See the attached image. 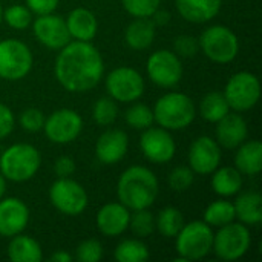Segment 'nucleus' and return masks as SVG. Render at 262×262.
<instances>
[{
    "instance_id": "obj_7",
    "label": "nucleus",
    "mask_w": 262,
    "mask_h": 262,
    "mask_svg": "<svg viewBox=\"0 0 262 262\" xmlns=\"http://www.w3.org/2000/svg\"><path fill=\"white\" fill-rule=\"evenodd\" d=\"M252 246V235L249 226L243 223H229L218 229L213 233V247L215 255L223 261H238L241 259Z\"/></svg>"
},
{
    "instance_id": "obj_8",
    "label": "nucleus",
    "mask_w": 262,
    "mask_h": 262,
    "mask_svg": "<svg viewBox=\"0 0 262 262\" xmlns=\"http://www.w3.org/2000/svg\"><path fill=\"white\" fill-rule=\"evenodd\" d=\"M34 57L26 43L17 38L0 41V78L6 81H18L32 69Z\"/></svg>"
},
{
    "instance_id": "obj_14",
    "label": "nucleus",
    "mask_w": 262,
    "mask_h": 262,
    "mask_svg": "<svg viewBox=\"0 0 262 262\" xmlns=\"http://www.w3.org/2000/svg\"><path fill=\"white\" fill-rule=\"evenodd\" d=\"M140 149L144 158L154 164H166L173 160L177 154V143L170 130L163 127H147L140 138Z\"/></svg>"
},
{
    "instance_id": "obj_26",
    "label": "nucleus",
    "mask_w": 262,
    "mask_h": 262,
    "mask_svg": "<svg viewBox=\"0 0 262 262\" xmlns=\"http://www.w3.org/2000/svg\"><path fill=\"white\" fill-rule=\"evenodd\" d=\"M210 186L213 192L221 198H230L241 192L243 189V175L236 167H218L212 173Z\"/></svg>"
},
{
    "instance_id": "obj_46",
    "label": "nucleus",
    "mask_w": 262,
    "mask_h": 262,
    "mask_svg": "<svg viewBox=\"0 0 262 262\" xmlns=\"http://www.w3.org/2000/svg\"><path fill=\"white\" fill-rule=\"evenodd\" d=\"M5 193H6V180H5V177L0 173V200L5 196Z\"/></svg>"
},
{
    "instance_id": "obj_35",
    "label": "nucleus",
    "mask_w": 262,
    "mask_h": 262,
    "mask_svg": "<svg viewBox=\"0 0 262 262\" xmlns=\"http://www.w3.org/2000/svg\"><path fill=\"white\" fill-rule=\"evenodd\" d=\"M3 20L12 29L23 31L32 23V12L26 5H11L3 11Z\"/></svg>"
},
{
    "instance_id": "obj_41",
    "label": "nucleus",
    "mask_w": 262,
    "mask_h": 262,
    "mask_svg": "<svg viewBox=\"0 0 262 262\" xmlns=\"http://www.w3.org/2000/svg\"><path fill=\"white\" fill-rule=\"evenodd\" d=\"M14 126H15V117L12 111L6 104L0 103V140L6 138L14 130Z\"/></svg>"
},
{
    "instance_id": "obj_6",
    "label": "nucleus",
    "mask_w": 262,
    "mask_h": 262,
    "mask_svg": "<svg viewBox=\"0 0 262 262\" xmlns=\"http://www.w3.org/2000/svg\"><path fill=\"white\" fill-rule=\"evenodd\" d=\"M200 49L213 63L227 64L232 63L239 54L238 35L224 25H213L204 29L198 38Z\"/></svg>"
},
{
    "instance_id": "obj_40",
    "label": "nucleus",
    "mask_w": 262,
    "mask_h": 262,
    "mask_svg": "<svg viewBox=\"0 0 262 262\" xmlns=\"http://www.w3.org/2000/svg\"><path fill=\"white\" fill-rule=\"evenodd\" d=\"M173 52L180 58H193L200 52V41L193 35H178L173 40Z\"/></svg>"
},
{
    "instance_id": "obj_21",
    "label": "nucleus",
    "mask_w": 262,
    "mask_h": 262,
    "mask_svg": "<svg viewBox=\"0 0 262 262\" xmlns=\"http://www.w3.org/2000/svg\"><path fill=\"white\" fill-rule=\"evenodd\" d=\"M69 35L72 40L78 41H92L98 31V21L92 11L86 8L72 9L64 18Z\"/></svg>"
},
{
    "instance_id": "obj_1",
    "label": "nucleus",
    "mask_w": 262,
    "mask_h": 262,
    "mask_svg": "<svg viewBox=\"0 0 262 262\" xmlns=\"http://www.w3.org/2000/svg\"><path fill=\"white\" fill-rule=\"evenodd\" d=\"M54 74L68 92L83 94L98 86L104 74V61L91 41L71 40L58 51Z\"/></svg>"
},
{
    "instance_id": "obj_20",
    "label": "nucleus",
    "mask_w": 262,
    "mask_h": 262,
    "mask_svg": "<svg viewBox=\"0 0 262 262\" xmlns=\"http://www.w3.org/2000/svg\"><path fill=\"white\" fill-rule=\"evenodd\" d=\"M249 137L247 121L241 112H229L216 123V141L221 147L236 149Z\"/></svg>"
},
{
    "instance_id": "obj_12",
    "label": "nucleus",
    "mask_w": 262,
    "mask_h": 262,
    "mask_svg": "<svg viewBox=\"0 0 262 262\" xmlns=\"http://www.w3.org/2000/svg\"><path fill=\"white\" fill-rule=\"evenodd\" d=\"M149 80L163 89H172L183 78L181 58L169 49H160L149 55L146 63Z\"/></svg>"
},
{
    "instance_id": "obj_39",
    "label": "nucleus",
    "mask_w": 262,
    "mask_h": 262,
    "mask_svg": "<svg viewBox=\"0 0 262 262\" xmlns=\"http://www.w3.org/2000/svg\"><path fill=\"white\" fill-rule=\"evenodd\" d=\"M45 114L40 109L35 107H28L25 109L20 117H18V123L21 126L23 130L29 132V134H35L43 130V124H45Z\"/></svg>"
},
{
    "instance_id": "obj_5",
    "label": "nucleus",
    "mask_w": 262,
    "mask_h": 262,
    "mask_svg": "<svg viewBox=\"0 0 262 262\" xmlns=\"http://www.w3.org/2000/svg\"><path fill=\"white\" fill-rule=\"evenodd\" d=\"M175 239V249L178 253L177 261H200L212 252L213 229L204 221L184 223Z\"/></svg>"
},
{
    "instance_id": "obj_10",
    "label": "nucleus",
    "mask_w": 262,
    "mask_h": 262,
    "mask_svg": "<svg viewBox=\"0 0 262 262\" xmlns=\"http://www.w3.org/2000/svg\"><path fill=\"white\" fill-rule=\"evenodd\" d=\"M51 204L66 216H78L88 207V193L84 187L71 178H58L49 187Z\"/></svg>"
},
{
    "instance_id": "obj_24",
    "label": "nucleus",
    "mask_w": 262,
    "mask_h": 262,
    "mask_svg": "<svg viewBox=\"0 0 262 262\" xmlns=\"http://www.w3.org/2000/svg\"><path fill=\"white\" fill-rule=\"evenodd\" d=\"M157 26L150 18H135L124 29V41L134 51H146L152 46Z\"/></svg>"
},
{
    "instance_id": "obj_27",
    "label": "nucleus",
    "mask_w": 262,
    "mask_h": 262,
    "mask_svg": "<svg viewBox=\"0 0 262 262\" xmlns=\"http://www.w3.org/2000/svg\"><path fill=\"white\" fill-rule=\"evenodd\" d=\"M8 258L12 262H40L43 259L41 246L28 235H15L8 244Z\"/></svg>"
},
{
    "instance_id": "obj_38",
    "label": "nucleus",
    "mask_w": 262,
    "mask_h": 262,
    "mask_svg": "<svg viewBox=\"0 0 262 262\" xmlns=\"http://www.w3.org/2000/svg\"><path fill=\"white\" fill-rule=\"evenodd\" d=\"M103 246L98 239H84L75 250V259L80 262H98L103 258Z\"/></svg>"
},
{
    "instance_id": "obj_16",
    "label": "nucleus",
    "mask_w": 262,
    "mask_h": 262,
    "mask_svg": "<svg viewBox=\"0 0 262 262\" xmlns=\"http://www.w3.org/2000/svg\"><path fill=\"white\" fill-rule=\"evenodd\" d=\"M221 146L209 135L195 138L189 147V167L198 175H210L221 164Z\"/></svg>"
},
{
    "instance_id": "obj_18",
    "label": "nucleus",
    "mask_w": 262,
    "mask_h": 262,
    "mask_svg": "<svg viewBox=\"0 0 262 262\" xmlns=\"http://www.w3.org/2000/svg\"><path fill=\"white\" fill-rule=\"evenodd\" d=\"M129 149V137L124 130L107 129L104 130L95 144V155L103 164H117L120 163Z\"/></svg>"
},
{
    "instance_id": "obj_11",
    "label": "nucleus",
    "mask_w": 262,
    "mask_h": 262,
    "mask_svg": "<svg viewBox=\"0 0 262 262\" xmlns=\"http://www.w3.org/2000/svg\"><path fill=\"white\" fill-rule=\"evenodd\" d=\"M106 91L111 98L117 103H134L138 101L144 94L143 75L129 66H120L109 72L106 77Z\"/></svg>"
},
{
    "instance_id": "obj_47",
    "label": "nucleus",
    "mask_w": 262,
    "mask_h": 262,
    "mask_svg": "<svg viewBox=\"0 0 262 262\" xmlns=\"http://www.w3.org/2000/svg\"><path fill=\"white\" fill-rule=\"evenodd\" d=\"M2 20H3V6L0 3V23H2Z\"/></svg>"
},
{
    "instance_id": "obj_45",
    "label": "nucleus",
    "mask_w": 262,
    "mask_h": 262,
    "mask_svg": "<svg viewBox=\"0 0 262 262\" xmlns=\"http://www.w3.org/2000/svg\"><path fill=\"white\" fill-rule=\"evenodd\" d=\"M49 261L72 262L74 261V256H72V255H69V253H68V252H64V250H58V252H55V253H52V255H51Z\"/></svg>"
},
{
    "instance_id": "obj_37",
    "label": "nucleus",
    "mask_w": 262,
    "mask_h": 262,
    "mask_svg": "<svg viewBox=\"0 0 262 262\" xmlns=\"http://www.w3.org/2000/svg\"><path fill=\"white\" fill-rule=\"evenodd\" d=\"M195 181V172L189 166H178L169 173V186L172 190L181 193L192 187Z\"/></svg>"
},
{
    "instance_id": "obj_34",
    "label": "nucleus",
    "mask_w": 262,
    "mask_h": 262,
    "mask_svg": "<svg viewBox=\"0 0 262 262\" xmlns=\"http://www.w3.org/2000/svg\"><path fill=\"white\" fill-rule=\"evenodd\" d=\"M129 229L137 238H147L155 232V216L149 212V209L132 210Z\"/></svg>"
},
{
    "instance_id": "obj_43",
    "label": "nucleus",
    "mask_w": 262,
    "mask_h": 262,
    "mask_svg": "<svg viewBox=\"0 0 262 262\" xmlns=\"http://www.w3.org/2000/svg\"><path fill=\"white\" fill-rule=\"evenodd\" d=\"M75 161L68 155L58 157L54 163V172L58 178H71L75 173Z\"/></svg>"
},
{
    "instance_id": "obj_44",
    "label": "nucleus",
    "mask_w": 262,
    "mask_h": 262,
    "mask_svg": "<svg viewBox=\"0 0 262 262\" xmlns=\"http://www.w3.org/2000/svg\"><path fill=\"white\" fill-rule=\"evenodd\" d=\"M150 20L154 21L155 26H164V25H167V23L170 21V12H169V11H163V9L158 8V9L152 14Z\"/></svg>"
},
{
    "instance_id": "obj_30",
    "label": "nucleus",
    "mask_w": 262,
    "mask_h": 262,
    "mask_svg": "<svg viewBox=\"0 0 262 262\" xmlns=\"http://www.w3.org/2000/svg\"><path fill=\"white\" fill-rule=\"evenodd\" d=\"M184 226V216L177 207H164L155 218V230L164 238H175Z\"/></svg>"
},
{
    "instance_id": "obj_29",
    "label": "nucleus",
    "mask_w": 262,
    "mask_h": 262,
    "mask_svg": "<svg viewBox=\"0 0 262 262\" xmlns=\"http://www.w3.org/2000/svg\"><path fill=\"white\" fill-rule=\"evenodd\" d=\"M235 207L232 201L227 200H216L210 203L204 210V223L209 224L212 229H220L232 221H235Z\"/></svg>"
},
{
    "instance_id": "obj_4",
    "label": "nucleus",
    "mask_w": 262,
    "mask_h": 262,
    "mask_svg": "<svg viewBox=\"0 0 262 262\" xmlns=\"http://www.w3.org/2000/svg\"><path fill=\"white\" fill-rule=\"evenodd\" d=\"M40 166L41 157L38 149L28 143L11 144L0 155V173L6 181H29L37 175Z\"/></svg>"
},
{
    "instance_id": "obj_32",
    "label": "nucleus",
    "mask_w": 262,
    "mask_h": 262,
    "mask_svg": "<svg viewBox=\"0 0 262 262\" xmlns=\"http://www.w3.org/2000/svg\"><path fill=\"white\" fill-rule=\"evenodd\" d=\"M124 121L135 130H144L155 123L152 109L147 104L137 101H134V104L124 112Z\"/></svg>"
},
{
    "instance_id": "obj_22",
    "label": "nucleus",
    "mask_w": 262,
    "mask_h": 262,
    "mask_svg": "<svg viewBox=\"0 0 262 262\" xmlns=\"http://www.w3.org/2000/svg\"><path fill=\"white\" fill-rule=\"evenodd\" d=\"M223 0H175L178 14L190 23H206L221 11Z\"/></svg>"
},
{
    "instance_id": "obj_33",
    "label": "nucleus",
    "mask_w": 262,
    "mask_h": 262,
    "mask_svg": "<svg viewBox=\"0 0 262 262\" xmlns=\"http://www.w3.org/2000/svg\"><path fill=\"white\" fill-rule=\"evenodd\" d=\"M92 117H94V121L98 126L107 127V126L114 124L115 120L118 118V106H117V101L114 98H111L109 95L107 97H100L95 101V104H94Z\"/></svg>"
},
{
    "instance_id": "obj_13",
    "label": "nucleus",
    "mask_w": 262,
    "mask_h": 262,
    "mask_svg": "<svg viewBox=\"0 0 262 262\" xmlns=\"http://www.w3.org/2000/svg\"><path fill=\"white\" fill-rule=\"evenodd\" d=\"M45 135L54 144H69L75 141L83 130V118L74 109H57L45 118Z\"/></svg>"
},
{
    "instance_id": "obj_25",
    "label": "nucleus",
    "mask_w": 262,
    "mask_h": 262,
    "mask_svg": "<svg viewBox=\"0 0 262 262\" xmlns=\"http://www.w3.org/2000/svg\"><path fill=\"white\" fill-rule=\"evenodd\" d=\"M235 218L246 226H258L262 223V196L258 192L239 193L233 203Z\"/></svg>"
},
{
    "instance_id": "obj_31",
    "label": "nucleus",
    "mask_w": 262,
    "mask_h": 262,
    "mask_svg": "<svg viewBox=\"0 0 262 262\" xmlns=\"http://www.w3.org/2000/svg\"><path fill=\"white\" fill-rule=\"evenodd\" d=\"M149 256L147 246L140 239H123L114 252V258L118 262H144Z\"/></svg>"
},
{
    "instance_id": "obj_42",
    "label": "nucleus",
    "mask_w": 262,
    "mask_h": 262,
    "mask_svg": "<svg viewBox=\"0 0 262 262\" xmlns=\"http://www.w3.org/2000/svg\"><path fill=\"white\" fill-rule=\"evenodd\" d=\"M60 0H25L28 9L35 15L51 14L57 9Z\"/></svg>"
},
{
    "instance_id": "obj_2",
    "label": "nucleus",
    "mask_w": 262,
    "mask_h": 262,
    "mask_svg": "<svg viewBox=\"0 0 262 262\" xmlns=\"http://www.w3.org/2000/svg\"><path fill=\"white\" fill-rule=\"evenodd\" d=\"M160 192L157 175L144 166L127 167L118 180L117 195L118 201L130 212L149 209L155 203Z\"/></svg>"
},
{
    "instance_id": "obj_9",
    "label": "nucleus",
    "mask_w": 262,
    "mask_h": 262,
    "mask_svg": "<svg viewBox=\"0 0 262 262\" xmlns=\"http://www.w3.org/2000/svg\"><path fill=\"white\" fill-rule=\"evenodd\" d=\"M223 94L230 106V111L247 112L253 109L259 101L261 97L259 78L249 71L236 72L229 78Z\"/></svg>"
},
{
    "instance_id": "obj_15",
    "label": "nucleus",
    "mask_w": 262,
    "mask_h": 262,
    "mask_svg": "<svg viewBox=\"0 0 262 262\" xmlns=\"http://www.w3.org/2000/svg\"><path fill=\"white\" fill-rule=\"evenodd\" d=\"M31 25L37 41L48 49L60 51L72 40L64 18L54 12L37 15V18Z\"/></svg>"
},
{
    "instance_id": "obj_23",
    "label": "nucleus",
    "mask_w": 262,
    "mask_h": 262,
    "mask_svg": "<svg viewBox=\"0 0 262 262\" xmlns=\"http://www.w3.org/2000/svg\"><path fill=\"white\" fill-rule=\"evenodd\" d=\"M235 167L246 177H256L261 173L262 144L259 140H246L236 147Z\"/></svg>"
},
{
    "instance_id": "obj_19",
    "label": "nucleus",
    "mask_w": 262,
    "mask_h": 262,
    "mask_svg": "<svg viewBox=\"0 0 262 262\" xmlns=\"http://www.w3.org/2000/svg\"><path fill=\"white\" fill-rule=\"evenodd\" d=\"M129 218L130 210L126 206L121 203H107L97 212L95 224L101 235L115 238L129 229Z\"/></svg>"
},
{
    "instance_id": "obj_36",
    "label": "nucleus",
    "mask_w": 262,
    "mask_h": 262,
    "mask_svg": "<svg viewBox=\"0 0 262 262\" xmlns=\"http://www.w3.org/2000/svg\"><path fill=\"white\" fill-rule=\"evenodd\" d=\"M124 11L135 18H150L160 8L161 0H121Z\"/></svg>"
},
{
    "instance_id": "obj_28",
    "label": "nucleus",
    "mask_w": 262,
    "mask_h": 262,
    "mask_svg": "<svg viewBox=\"0 0 262 262\" xmlns=\"http://www.w3.org/2000/svg\"><path fill=\"white\" fill-rule=\"evenodd\" d=\"M230 112V106L220 91H212L206 94L200 103V114L209 123H218L226 114Z\"/></svg>"
},
{
    "instance_id": "obj_3",
    "label": "nucleus",
    "mask_w": 262,
    "mask_h": 262,
    "mask_svg": "<svg viewBox=\"0 0 262 262\" xmlns=\"http://www.w3.org/2000/svg\"><path fill=\"white\" fill-rule=\"evenodd\" d=\"M154 121L167 130H183L189 127L196 117L193 100L183 92H167L161 95L154 109Z\"/></svg>"
},
{
    "instance_id": "obj_17",
    "label": "nucleus",
    "mask_w": 262,
    "mask_h": 262,
    "mask_svg": "<svg viewBox=\"0 0 262 262\" xmlns=\"http://www.w3.org/2000/svg\"><path fill=\"white\" fill-rule=\"evenodd\" d=\"M29 224V209L20 198L0 200V236L12 238L21 233Z\"/></svg>"
}]
</instances>
